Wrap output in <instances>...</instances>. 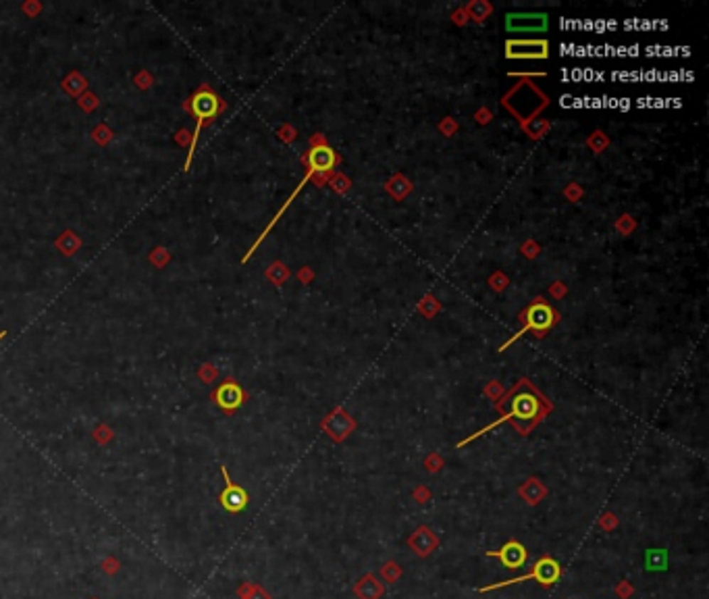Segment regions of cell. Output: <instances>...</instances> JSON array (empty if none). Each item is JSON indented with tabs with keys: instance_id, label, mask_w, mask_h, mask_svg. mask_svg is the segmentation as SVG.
<instances>
[{
	"instance_id": "12",
	"label": "cell",
	"mask_w": 709,
	"mask_h": 599,
	"mask_svg": "<svg viewBox=\"0 0 709 599\" xmlns=\"http://www.w3.org/2000/svg\"><path fill=\"white\" fill-rule=\"evenodd\" d=\"M356 595L360 599H379L383 595V585L373 574H366L364 578L358 581Z\"/></svg>"
},
{
	"instance_id": "15",
	"label": "cell",
	"mask_w": 709,
	"mask_h": 599,
	"mask_svg": "<svg viewBox=\"0 0 709 599\" xmlns=\"http://www.w3.org/2000/svg\"><path fill=\"white\" fill-rule=\"evenodd\" d=\"M240 595L244 599H271L260 587H256V585H250V583H246L242 589H240Z\"/></svg>"
},
{
	"instance_id": "11",
	"label": "cell",
	"mask_w": 709,
	"mask_h": 599,
	"mask_svg": "<svg viewBox=\"0 0 709 599\" xmlns=\"http://www.w3.org/2000/svg\"><path fill=\"white\" fill-rule=\"evenodd\" d=\"M408 545L414 547V551H416L418 556H429V553L437 547V537L433 535L431 529L420 526V529L414 533V537H410L408 539Z\"/></svg>"
},
{
	"instance_id": "13",
	"label": "cell",
	"mask_w": 709,
	"mask_h": 599,
	"mask_svg": "<svg viewBox=\"0 0 709 599\" xmlns=\"http://www.w3.org/2000/svg\"><path fill=\"white\" fill-rule=\"evenodd\" d=\"M520 495L528 502V504H539L545 497V487L537 481V479H528L522 487H520Z\"/></svg>"
},
{
	"instance_id": "16",
	"label": "cell",
	"mask_w": 709,
	"mask_h": 599,
	"mask_svg": "<svg viewBox=\"0 0 709 599\" xmlns=\"http://www.w3.org/2000/svg\"><path fill=\"white\" fill-rule=\"evenodd\" d=\"M6 333H9V331H0V339H4V337H6Z\"/></svg>"
},
{
	"instance_id": "7",
	"label": "cell",
	"mask_w": 709,
	"mask_h": 599,
	"mask_svg": "<svg viewBox=\"0 0 709 599\" xmlns=\"http://www.w3.org/2000/svg\"><path fill=\"white\" fill-rule=\"evenodd\" d=\"M506 56L508 58H547L549 56V42L547 40H508L506 42Z\"/></svg>"
},
{
	"instance_id": "5",
	"label": "cell",
	"mask_w": 709,
	"mask_h": 599,
	"mask_svg": "<svg viewBox=\"0 0 709 599\" xmlns=\"http://www.w3.org/2000/svg\"><path fill=\"white\" fill-rule=\"evenodd\" d=\"M553 323H555V312L547 306L545 302H537V304H533V306L526 310V314H524V327L520 329L514 337H510L499 350H501V352L508 350V346H510L512 341H516L520 335H524L526 331H539V333H545L547 329L553 327Z\"/></svg>"
},
{
	"instance_id": "17",
	"label": "cell",
	"mask_w": 709,
	"mask_h": 599,
	"mask_svg": "<svg viewBox=\"0 0 709 599\" xmlns=\"http://www.w3.org/2000/svg\"><path fill=\"white\" fill-rule=\"evenodd\" d=\"M94 599H96V598H94Z\"/></svg>"
},
{
	"instance_id": "9",
	"label": "cell",
	"mask_w": 709,
	"mask_h": 599,
	"mask_svg": "<svg viewBox=\"0 0 709 599\" xmlns=\"http://www.w3.org/2000/svg\"><path fill=\"white\" fill-rule=\"evenodd\" d=\"M489 558H499V562L506 566V568H520L526 564L528 560V551L526 547L518 541H508L503 544L499 549H493V551H487Z\"/></svg>"
},
{
	"instance_id": "3",
	"label": "cell",
	"mask_w": 709,
	"mask_h": 599,
	"mask_svg": "<svg viewBox=\"0 0 709 599\" xmlns=\"http://www.w3.org/2000/svg\"><path fill=\"white\" fill-rule=\"evenodd\" d=\"M539 414H541V404H539L537 396H533V393H528V391H522V393H518V396H514V400H512V410H510V414L501 416L499 420H495V423H491V425H487V427H485V429H481L479 433H474V435H470V437H468V439H464L462 443H460V447H462V445H466V443H470V441H472V439H476V437H481V435H485V433H489L493 427L501 425V423H503V420H508V418H520V420H533V418H537Z\"/></svg>"
},
{
	"instance_id": "6",
	"label": "cell",
	"mask_w": 709,
	"mask_h": 599,
	"mask_svg": "<svg viewBox=\"0 0 709 599\" xmlns=\"http://www.w3.org/2000/svg\"><path fill=\"white\" fill-rule=\"evenodd\" d=\"M549 28V17L545 13H508L506 29L512 33H543Z\"/></svg>"
},
{
	"instance_id": "1",
	"label": "cell",
	"mask_w": 709,
	"mask_h": 599,
	"mask_svg": "<svg viewBox=\"0 0 709 599\" xmlns=\"http://www.w3.org/2000/svg\"><path fill=\"white\" fill-rule=\"evenodd\" d=\"M183 109L188 110L190 115H193V119H196V129H193V136H191L190 152H188L186 166H183L186 171H190L191 159H193L198 139H200V134H202V127H206L215 117H218V112L223 109V102H220V98L208 85H200L190 98L183 102Z\"/></svg>"
},
{
	"instance_id": "4",
	"label": "cell",
	"mask_w": 709,
	"mask_h": 599,
	"mask_svg": "<svg viewBox=\"0 0 709 599\" xmlns=\"http://www.w3.org/2000/svg\"><path fill=\"white\" fill-rule=\"evenodd\" d=\"M560 576H562V566H560V564H558L553 558H541V560L535 564L533 572H528V574H522V576H516V578H512V581L493 583V585H487V587H481L479 591H481V593H487V591H493V589H501V587H508V585H518V583L531 581V578H535V581H539L541 585L549 587V585L558 583V578H560Z\"/></svg>"
},
{
	"instance_id": "8",
	"label": "cell",
	"mask_w": 709,
	"mask_h": 599,
	"mask_svg": "<svg viewBox=\"0 0 709 599\" xmlns=\"http://www.w3.org/2000/svg\"><path fill=\"white\" fill-rule=\"evenodd\" d=\"M220 472H223V477H225V489H223V493H220V504H223V508L227 510V512H233V514H238V512H242L244 508L247 506V493L240 485H235V483H231V479H229V472H227V468L225 466H220Z\"/></svg>"
},
{
	"instance_id": "14",
	"label": "cell",
	"mask_w": 709,
	"mask_h": 599,
	"mask_svg": "<svg viewBox=\"0 0 709 599\" xmlns=\"http://www.w3.org/2000/svg\"><path fill=\"white\" fill-rule=\"evenodd\" d=\"M645 564H647V571H666L668 568V551L666 549H649Z\"/></svg>"
},
{
	"instance_id": "2",
	"label": "cell",
	"mask_w": 709,
	"mask_h": 599,
	"mask_svg": "<svg viewBox=\"0 0 709 599\" xmlns=\"http://www.w3.org/2000/svg\"><path fill=\"white\" fill-rule=\"evenodd\" d=\"M335 164H337V154H335V150H333L331 146H327V144H319V146H314V148L310 150V154H308V173L304 175V179H302L300 184H298V188H296V190H294V194L289 196V200H287V202H285V204L281 206V211H279V213L274 215L273 221H271V223L267 225L265 233H260V238H258V240L254 242V245H252V248L247 250V254H246V256H244V263H247V260H250V256H252V254H254V252L258 250V245H260V242H262V240H265V238L269 235V231L273 229L274 223H277L279 218L283 217V213H285V211H287V206H289V204L294 202V198H296V196L300 194L302 188H304V186H306V184H308V181H310V179L314 177V175H316V173H327V171H331V169H333Z\"/></svg>"
},
{
	"instance_id": "10",
	"label": "cell",
	"mask_w": 709,
	"mask_h": 599,
	"mask_svg": "<svg viewBox=\"0 0 709 599\" xmlns=\"http://www.w3.org/2000/svg\"><path fill=\"white\" fill-rule=\"evenodd\" d=\"M244 400H246V393H244V389L235 381L223 383V385H218V389L215 391L217 406L227 410V412H233V410L240 408L244 404Z\"/></svg>"
}]
</instances>
